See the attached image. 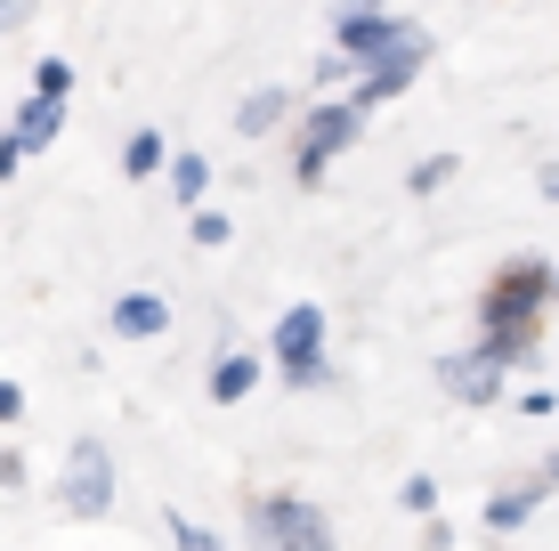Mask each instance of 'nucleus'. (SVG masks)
I'll list each match as a JSON object with an SVG mask.
<instances>
[{
    "mask_svg": "<svg viewBox=\"0 0 559 551\" xmlns=\"http://www.w3.org/2000/svg\"><path fill=\"white\" fill-rule=\"evenodd\" d=\"M551 300V268H511V276H495V292H487V340L495 349H519L527 357V340H535V309Z\"/></svg>",
    "mask_w": 559,
    "mask_h": 551,
    "instance_id": "f257e3e1",
    "label": "nucleus"
},
{
    "mask_svg": "<svg viewBox=\"0 0 559 551\" xmlns=\"http://www.w3.org/2000/svg\"><path fill=\"white\" fill-rule=\"evenodd\" d=\"M333 41H341V57H349L357 73H373V57L390 65V57L414 41V25H406V16H390V9H341L333 16Z\"/></svg>",
    "mask_w": 559,
    "mask_h": 551,
    "instance_id": "f03ea898",
    "label": "nucleus"
},
{
    "mask_svg": "<svg viewBox=\"0 0 559 551\" xmlns=\"http://www.w3.org/2000/svg\"><path fill=\"white\" fill-rule=\"evenodd\" d=\"M252 536H260V551H333V527H324L300 495H267L252 511Z\"/></svg>",
    "mask_w": 559,
    "mask_h": 551,
    "instance_id": "7ed1b4c3",
    "label": "nucleus"
},
{
    "mask_svg": "<svg viewBox=\"0 0 559 551\" xmlns=\"http://www.w3.org/2000/svg\"><path fill=\"white\" fill-rule=\"evenodd\" d=\"M57 495H66L73 519L114 511V454H106L98 439H82V446H73V463H66V479H57Z\"/></svg>",
    "mask_w": 559,
    "mask_h": 551,
    "instance_id": "20e7f679",
    "label": "nucleus"
},
{
    "mask_svg": "<svg viewBox=\"0 0 559 551\" xmlns=\"http://www.w3.org/2000/svg\"><path fill=\"white\" fill-rule=\"evenodd\" d=\"M276 366H284V382H293V390L324 382V316H317V309H284V325H276Z\"/></svg>",
    "mask_w": 559,
    "mask_h": 551,
    "instance_id": "39448f33",
    "label": "nucleus"
},
{
    "mask_svg": "<svg viewBox=\"0 0 559 551\" xmlns=\"http://www.w3.org/2000/svg\"><path fill=\"white\" fill-rule=\"evenodd\" d=\"M357 130H365V113L357 106H308V130H300V179H324V163L341 155V146H357Z\"/></svg>",
    "mask_w": 559,
    "mask_h": 551,
    "instance_id": "423d86ee",
    "label": "nucleus"
},
{
    "mask_svg": "<svg viewBox=\"0 0 559 551\" xmlns=\"http://www.w3.org/2000/svg\"><path fill=\"white\" fill-rule=\"evenodd\" d=\"M503 373H511V349L478 340L471 357H447V366H438V382H447L462 406H487V397H503Z\"/></svg>",
    "mask_w": 559,
    "mask_h": 551,
    "instance_id": "0eeeda50",
    "label": "nucleus"
},
{
    "mask_svg": "<svg viewBox=\"0 0 559 551\" xmlns=\"http://www.w3.org/2000/svg\"><path fill=\"white\" fill-rule=\"evenodd\" d=\"M421 57H430V49H421V33H414V41H406V49H397V57H390V65H373V73H357V98H349V106H357V113H373L381 98H397V89H406V82H414V73H421Z\"/></svg>",
    "mask_w": 559,
    "mask_h": 551,
    "instance_id": "6e6552de",
    "label": "nucleus"
},
{
    "mask_svg": "<svg viewBox=\"0 0 559 551\" xmlns=\"http://www.w3.org/2000/svg\"><path fill=\"white\" fill-rule=\"evenodd\" d=\"M163 325H170V309L154 292H122V300H114V333H122V340H154Z\"/></svg>",
    "mask_w": 559,
    "mask_h": 551,
    "instance_id": "1a4fd4ad",
    "label": "nucleus"
},
{
    "mask_svg": "<svg viewBox=\"0 0 559 551\" xmlns=\"http://www.w3.org/2000/svg\"><path fill=\"white\" fill-rule=\"evenodd\" d=\"M57 130H66V106H49V98H25V113H16V155H41V146L57 139Z\"/></svg>",
    "mask_w": 559,
    "mask_h": 551,
    "instance_id": "9d476101",
    "label": "nucleus"
},
{
    "mask_svg": "<svg viewBox=\"0 0 559 551\" xmlns=\"http://www.w3.org/2000/svg\"><path fill=\"white\" fill-rule=\"evenodd\" d=\"M252 382H260V357H219V366H211V397H219V406H236Z\"/></svg>",
    "mask_w": 559,
    "mask_h": 551,
    "instance_id": "9b49d317",
    "label": "nucleus"
},
{
    "mask_svg": "<svg viewBox=\"0 0 559 551\" xmlns=\"http://www.w3.org/2000/svg\"><path fill=\"white\" fill-rule=\"evenodd\" d=\"M284 106H293L284 89H252V98H243V113H236V130H243V139H260V130L284 122Z\"/></svg>",
    "mask_w": 559,
    "mask_h": 551,
    "instance_id": "f8f14e48",
    "label": "nucleus"
},
{
    "mask_svg": "<svg viewBox=\"0 0 559 551\" xmlns=\"http://www.w3.org/2000/svg\"><path fill=\"white\" fill-rule=\"evenodd\" d=\"M527 519H535V487H511V495L487 503V527H495V536H511V527H527Z\"/></svg>",
    "mask_w": 559,
    "mask_h": 551,
    "instance_id": "ddd939ff",
    "label": "nucleus"
},
{
    "mask_svg": "<svg viewBox=\"0 0 559 551\" xmlns=\"http://www.w3.org/2000/svg\"><path fill=\"white\" fill-rule=\"evenodd\" d=\"M122 170H130V179H154V170H163V139H154V130H139V139L122 146Z\"/></svg>",
    "mask_w": 559,
    "mask_h": 551,
    "instance_id": "4468645a",
    "label": "nucleus"
},
{
    "mask_svg": "<svg viewBox=\"0 0 559 551\" xmlns=\"http://www.w3.org/2000/svg\"><path fill=\"white\" fill-rule=\"evenodd\" d=\"M66 89H73V65H66V57H41V73H33V98L66 106Z\"/></svg>",
    "mask_w": 559,
    "mask_h": 551,
    "instance_id": "2eb2a0df",
    "label": "nucleus"
},
{
    "mask_svg": "<svg viewBox=\"0 0 559 551\" xmlns=\"http://www.w3.org/2000/svg\"><path fill=\"white\" fill-rule=\"evenodd\" d=\"M203 179H211V163H203V155H179V163H170V187H179V203H195V195H203Z\"/></svg>",
    "mask_w": 559,
    "mask_h": 551,
    "instance_id": "dca6fc26",
    "label": "nucleus"
},
{
    "mask_svg": "<svg viewBox=\"0 0 559 551\" xmlns=\"http://www.w3.org/2000/svg\"><path fill=\"white\" fill-rule=\"evenodd\" d=\"M170 543H179V551H227L219 536H211V527H195V519H187V511H170Z\"/></svg>",
    "mask_w": 559,
    "mask_h": 551,
    "instance_id": "f3484780",
    "label": "nucleus"
},
{
    "mask_svg": "<svg viewBox=\"0 0 559 551\" xmlns=\"http://www.w3.org/2000/svg\"><path fill=\"white\" fill-rule=\"evenodd\" d=\"M447 179H454V155H438V163H414V179H406V187H414V195H438Z\"/></svg>",
    "mask_w": 559,
    "mask_h": 551,
    "instance_id": "a211bd4d",
    "label": "nucleus"
},
{
    "mask_svg": "<svg viewBox=\"0 0 559 551\" xmlns=\"http://www.w3.org/2000/svg\"><path fill=\"white\" fill-rule=\"evenodd\" d=\"M397 503H406V511H430V503H438V487H430V479H421V470H414V479L397 487Z\"/></svg>",
    "mask_w": 559,
    "mask_h": 551,
    "instance_id": "6ab92c4d",
    "label": "nucleus"
},
{
    "mask_svg": "<svg viewBox=\"0 0 559 551\" xmlns=\"http://www.w3.org/2000/svg\"><path fill=\"white\" fill-rule=\"evenodd\" d=\"M195 243H227V219L219 212H195Z\"/></svg>",
    "mask_w": 559,
    "mask_h": 551,
    "instance_id": "aec40b11",
    "label": "nucleus"
},
{
    "mask_svg": "<svg viewBox=\"0 0 559 551\" xmlns=\"http://www.w3.org/2000/svg\"><path fill=\"white\" fill-rule=\"evenodd\" d=\"M16 414H25V390H16V382H0V422H16Z\"/></svg>",
    "mask_w": 559,
    "mask_h": 551,
    "instance_id": "412c9836",
    "label": "nucleus"
},
{
    "mask_svg": "<svg viewBox=\"0 0 559 551\" xmlns=\"http://www.w3.org/2000/svg\"><path fill=\"white\" fill-rule=\"evenodd\" d=\"M16 163H25V155H16V139H0V179H16Z\"/></svg>",
    "mask_w": 559,
    "mask_h": 551,
    "instance_id": "4be33fe9",
    "label": "nucleus"
},
{
    "mask_svg": "<svg viewBox=\"0 0 559 551\" xmlns=\"http://www.w3.org/2000/svg\"><path fill=\"white\" fill-rule=\"evenodd\" d=\"M544 195H551V203H559V163H551V170H544Z\"/></svg>",
    "mask_w": 559,
    "mask_h": 551,
    "instance_id": "5701e85b",
    "label": "nucleus"
},
{
    "mask_svg": "<svg viewBox=\"0 0 559 551\" xmlns=\"http://www.w3.org/2000/svg\"><path fill=\"white\" fill-rule=\"evenodd\" d=\"M16 16H25V9H0V33H9V25H16Z\"/></svg>",
    "mask_w": 559,
    "mask_h": 551,
    "instance_id": "b1692460",
    "label": "nucleus"
},
{
    "mask_svg": "<svg viewBox=\"0 0 559 551\" xmlns=\"http://www.w3.org/2000/svg\"><path fill=\"white\" fill-rule=\"evenodd\" d=\"M551 479H559V454H551Z\"/></svg>",
    "mask_w": 559,
    "mask_h": 551,
    "instance_id": "393cba45",
    "label": "nucleus"
}]
</instances>
